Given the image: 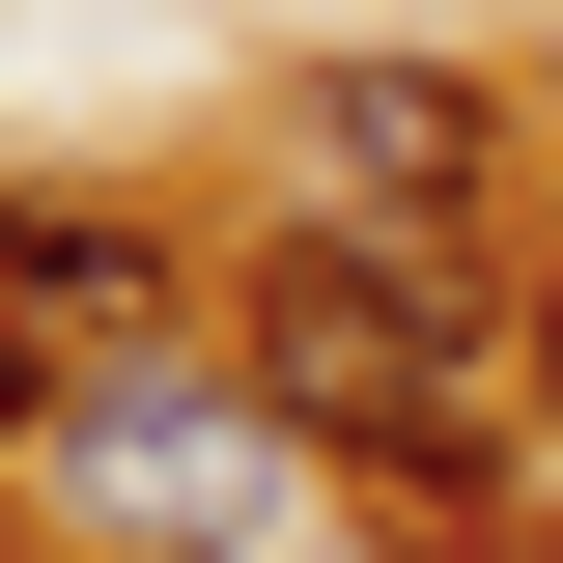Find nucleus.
Returning a JSON list of instances; mask_svg holds the SVG:
<instances>
[{"label":"nucleus","mask_w":563,"mask_h":563,"mask_svg":"<svg viewBox=\"0 0 563 563\" xmlns=\"http://www.w3.org/2000/svg\"><path fill=\"white\" fill-rule=\"evenodd\" d=\"M141 366H169V225L29 169V198H0V422L57 451V422H113Z\"/></svg>","instance_id":"obj_3"},{"label":"nucleus","mask_w":563,"mask_h":563,"mask_svg":"<svg viewBox=\"0 0 563 563\" xmlns=\"http://www.w3.org/2000/svg\"><path fill=\"white\" fill-rule=\"evenodd\" d=\"M507 282L451 254H366V225H282V254H225V395L282 422V451H366V479H479L507 422Z\"/></svg>","instance_id":"obj_1"},{"label":"nucleus","mask_w":563,"mask_h":563,"mask_svg":"<svg viewBox=\"0 0 563 563\" xmlns=\"http://www.w3.org/2000/svg\"><path fill=\"white\" fill-rule=\"evenodd\" d=\"M282 225H366V254L507 282V85H479V57H310V113H282Z\"/></svg>","instance_id":"obj_2"},{"label":"nucleus","mask_w":563,"mask_h":563,"mask_svg":"<svg viewBox=\"0 0 563 563\" xmlns=\"http://www.w3.org/2000/svg\"><path fill=\"white\" fill-rule=\"evenodd\" d=\"M536 422H563V254H536Z\"/></svg>","instance_id":"obj_4"}]
</instances>
